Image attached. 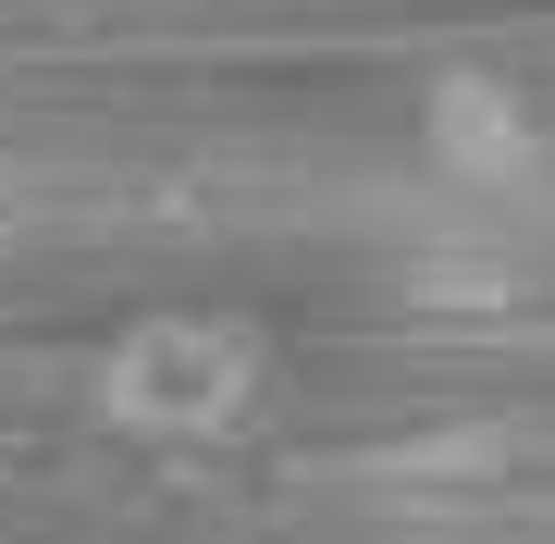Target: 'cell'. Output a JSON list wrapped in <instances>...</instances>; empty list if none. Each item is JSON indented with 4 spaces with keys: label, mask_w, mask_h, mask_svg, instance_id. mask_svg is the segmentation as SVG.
I'll return each instance as SVG.
<instances>
[{
    "label": "cell",
    "mask_w": 555,
    "mask_h": 544,
    "mask_svg": "<svg viewBox=\"0 0 555 544\" xmlns=\"http://www.w3.org/2000/svg\"><path fill=\"white\" fill-rule=\"evenodd\" d=\"M420 162L444 186H469V199H531L543 162H555V124L518 75L494 62H444L433 87H420Z\"/></svg>",
    "instance_id": "cell-2"
},
{
    "label": "cell",
    "mask_w": 555,
    "mask_h": 544,
    "mask_svg": "<svg viewBox=\"0 0 555 544\" xmlns=\"http://www.w3.org/2000/svg\"><path fill=\"white\" fill-rule=\"evenodd\" d=\"M0 248H13V174H0Z\"/></svg>",
    "instance_id": "cell-3"
},
{
    "label": "cell",
    "mask_w": 555,
    "mask_h": 544,
    "mask_svg": "<svg viewBox=\"0 0 555 544\" xmlns=\"http://www.w3.org/2000/svg\"><path fill=\"white\" fill-rule=\"evenodd\" d=\"M100 421L137 445H222L259 408V334L247 322H198V309H160L100 359Z\"/></svg>",
    "instance_id": "cell-1"
}]
</instances>
